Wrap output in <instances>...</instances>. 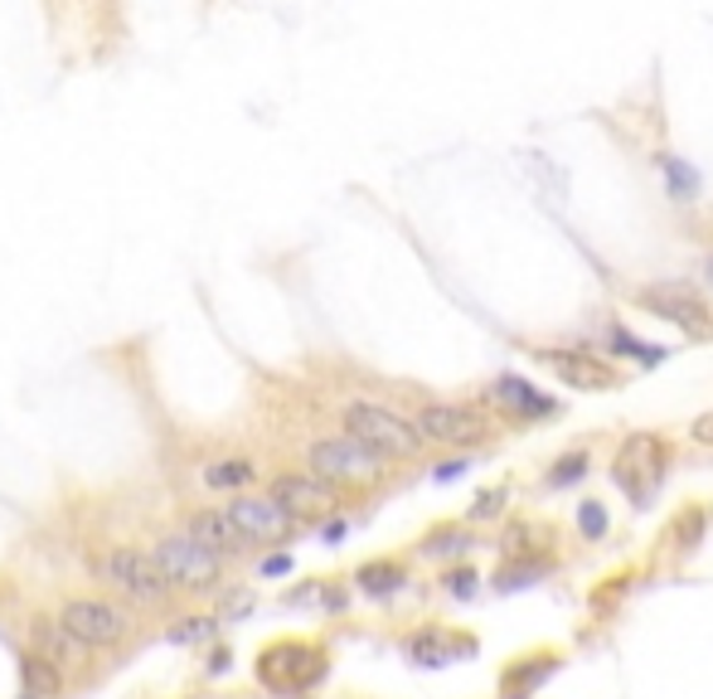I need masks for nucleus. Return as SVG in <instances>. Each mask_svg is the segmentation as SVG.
Instances as JSON below:
<instances>
[{"label": "nucleus", "mask_w": 713, "mask_h": 699, "mask_svg": "<svg viewBox=\"0 0 713 699\" xmlns=\"http://www.w3.org/2000/svg\"><path fill=\"white\" fill-rule=\"evenodd\" d=\"M88 568H92V578L108 582L112 592H122V598H132V602H146V608H160V602L175 592L166 568L156 564V554L132 550V544H116V550L92 554Z\"/></svg>", "instance_id": "f257e3e1"}, {"label": "nucleus", "mask_w": 713, "mask_h": 699, "mask_svg": "<svg viewBox=\"0 0 713 699\" xmlns=\"http://www.w3.org/2000/svg\"><path fill=\"white\" fill-rule=\"evenodd\" d=\"M345 433L349 437H359L365 447H374L383 462H408V457H417L423 452V428L417 423H408V418H399L393 408H383V403H369V399H355V403H345Z\"/></svg>", "instance_id": "f03ea898"}, {"label": "nucleus", "mask_w": 713, "mask_h": 699, "mask_svg": "<svg viewBox=\"0 0 713 699\" xmlns=\"http://www.w3.org/2000/svg\"><path fill=\"white\" fill-rule=\"evenodd\" d=\"M665 466H670V442H665L660 433H631L622 447H616L612 481L622 486L636 506H646V500L660 491Z\"/></svg>", "instance_id": "7ed1b4c3"}, {"label": "nucleus", "mask_w": 713, "mask_h": 699, "mask_svg": "<svg viewBox=\"0 0 713 699\" xmlns=\"http://www.w3.org/2000/svg\"><path fill=\"white\" fill-rule=\"evenodd\" d=\"M307 466L315 476H325L331 486H374L383 476V457L374 447H365L359 437H315L307 452Z\"/></svg>", "instance_id": "20e7f679"}, {"label": "nucleus", "mask_w": 713, "mask_h": 699, "mask_svg": "<svg viewBox=\"0 0 713 699\" xmlns=\"http://www.w3.org/2000/svg\"><path fill=\"white\" fill-rule=\"evenodd\" d=\"M151 554L166 568L170 588H180V592H209L219 582V574H224V554H214L194 534H166Z\"/></svg>", "instance_id": "39448f33"}, {"label": "nucleus", "mask_w": 713, "mask_h": 699, "mask_svg": "<svg viewBox=\"0 0 713 699\" xmlns=\"http://www.w3.org/2000/svg\"><path fill=\"white\" fill-rule=\"evenodd\" d=\"M257 680L282 695L311 690L315 680H325V651L311 646V641H277L257 656Z\"/></svg>", "instance_id": "423d86ee"}, {"label": "nucleus", "mask_w": 713, "mask_h": 699, "mask_svg": "<svg viewBox=\"0 0 713 699\" xmlns=\"http://www.w3.org/2000/svg\"><path fill=\"white\" fill-rule=\"evenodd\" d=\"M640 307L650 311V317L670 321L675 331H684L689 341H713V311L704 307V297L699 291H689L680 282H656L640 291Z\"/></svg>", "instance_id": "0eeeda50"}, {"label": "nucleus", "mask_w": 713, "mask_h": 699, "mask_svg": "<svg viewBox=\"0 0 713 699\" xmlns=\"http://www.w3.org/2000/svg\"><path fill=\"white\" fill-rule=\"evenodd\" d=\"M58 622L68 626V636H78L83 646H116L132 632V617L116 602H102V598H68L58 608Z\"/></svg>", "instance_id": "6e6552de"}, {"label": "nucleus", "mask_w": 713, "mask_h": 699, "mask_svg": "<svg viewBox=\"0 0 713 699\" xmlns=\"http://www.w3.org/2000/svg\"><path fill=\"white\" fill-rule=\"evenodd\" d=\"M539 365L554 379H564L568 389H578V393H612V389H622V369L606 365V359L592 355V350H539Z\"/></svg>", "instance_id": "1a4fd4ad"}, {"label": "nucleus", "mask_w": 713, "mask_h": 699, "mask_svg": "<svg viewBox=\"0 0 713 699\" xmlns=\"http://www.w3.org/2000/svg\"><path fill=\"white\" fill-rule=\"evenodd\" d=\"M224 510L238 520V530L248 534L253 544H277V540H287V534L297 530V515H291L272 491L267 496H233Z\"/></svg>", "instance_id": "9d476101"}, {"label": "nucleus", "mask_w": 713, "mask_h": 699, "mask_svg": "<svg viewBox=\"0 0 713 699\" xmlns=\"http://www.w3.org/2000/svg\"><path fill=\"white\" fill-rule=\"evenodd\" d=\"M417 428L427 442H442V447H476L486 437V418L471 413L466 403H427L417 413Z\"/></svg>", "instance_id": "9b49d317"}, {"label": "nucleus", "mask_w": 713, "mask_h": 699, "mask_svg": "<svg viewBox=\"0 0 713 699\" xmlns=\"http://www.w3.org/2000/svg\"><path fill=\"white\" fill-rule=\"evenodd\" d=\"M272 496L282 500L297 520H315V515H331L341 500H335V486L315 471H287L272 481Z\"/></svg>", "instance_id": "f8f14e48"}, {"label": "nucleus", "mask_w": 713, "mask_h": 699, "mask_svg": "<svg viewBox=\"0 0 713 699\" xmlns=\"http://www.w3.org/2000/svg\"><path fill=\"white\" fill-rule=\"evenodd\" d=\"M190 534L200 544H209L214 554H224V558H238V554H248V534L238 530V520L229 515V510H200V515H190Z\"/></svg>", "instance_id": "ddd939ff"}, {"label": "nucleus", "mask_w": 713, "mask_h": 699, "mask_svg": "<svg viewBox=\"0 0 713 699\" xmlns=\"http://www.w3.org/2000/svg\"><path fill=\"white\" fill-rule=\"evenodd\" d=\"M471 651H476L471 636H452V632H437V626H427V632L408 636V656H413L417 666H447V661L471 656Z\"/></svg>", "instance_id": "4468645a"}, {"label": "nucleus", "mask_w": 713, "mask_h": 699, "mask_svg": "<svg viewBox=\"0 0 713 699\" xmlns=\"http://www.w3.org/2000/svg\"><path fill=\"white\" fill-rule=\"evenodd\" d=\"M558 661H564V656H554V651H539V656L514 661V666L500 675V695H505V699H530L548 680V675L558 670Z\"/></svg>", "instance_id": "2eb2a0df"}, {"label": "nucleus", "mask_w": 713, "mask_h": 699, "mask_svg": "<svg viewBox=\"0 0 713 699\" xmlns=\"http://www.w3.org/2000/svg\"><path fill=\"white\" fill-rule=\"evenodd\" d=\"M490 399H495L500 408H510L514 418H544V413H554V399H544V393H534V384L530 379H495L490 384Z\"/></svg>", "instance_id": "dca6fc26"}, {"label": "nucleus", "mask_w": 713, "mask_h": 699, "mask_svg": "<svg viewBox=\"0 0 713 699\" xmlns=\"http://www.w3.org/2000/svg\"><path fill=\"white\" fill-rule=\"evenodd\" d=\"M20 680H25V690L34 699H54L58 690H64V666L49 661L44 651H30V656L20 661Z\"/></svg>", "instance_id": "f3484780"}, {"label": "nucleus", "mask_w": 713, "mask_h": 699, "mask_svg": "<svg viewBox=\"0 0 713 699\" xmlns=\"http://www.w3.org/2000/svg\"><path fill=\"white\" fill-rule=\"evenodd\" d=\"M359 592H369V598H389V592H399L408 582V568L399 564V558H374V564H365L355 574Z\"/></svg>", "instance_id": "a211bd4d"}, {"label": "nucleus", "mask_w": 713, "mask_h": 699, "mask_svg": "<svg viewBox=\"0 0 713 699\" xmlns=\"http://www.w3.org/2000/svg\"><path fill=\"white\" fill-rule=\"evenodd\" d=\"M204 481L214 486V491H238V486H253V481H257V466L243 462V457L214 462V466H204Z\"/></svg>", "instance_id": "6ab92c4d"}, {"label": "nucleus", "mask_w": 713, "mask_h": 699, "mask_svg": "<svg viewBox=\"0 0 713 699\" xmlns=\"http://www.w3.org/2000/svg\"><path fill=\"white\" fill-rule=\"evenodd\" d=\"M704 530H709V506H689L684 515L675 520L670 530H665V540H670L680 554H689V550L699 544V534H704Z\"/></svg>", "instance_id": "aec40b11"}, {"label": "nucleus", "mask_w": 713, "mask_h": 699, "mask_svg": "<svg viewBox=\"0 0 713 699\" xmlns=\"http://www.w3.org/2000/svg\"><path fill=\"white\" fill-rule=\"evenodd\" d=\"M40 641H44V656L58 661V666L78 661V646H83L78 636H68V626L58 622V617H54V622H44V617H40Z\"/></svg>", "instance_id": "412c9836"}, {"label": "nucleus", "mask_w": 713, "mask_h": 699, "mask_svg": "<svg viewBox=\"0 0 713 699\" xmlns=\"http://www.w3.org/2000/svg\"><path fill=\"white\" fill-rule=\"evenodd\" d=\"M471 544L476 540L461 530V524H442V530H432L427 540H423V554H432V558H461Z\"/></svg>", "instance_id": "4be33fe9"}, {"label": "nucleus", "mask_w": 713, "mask_h": 699, "mask_svg": "<svg viewBox=\"0 0 713 699\" xmlns=\"http://www.w3.org/2000/svg\"><path fill=\"white\" fill-rule=\"evenodd\" d=\"M548 574V554H539V558H520V564H505L500 568V588H530V578H544Z\"/></svg>", "instance_id": "5701e85b"}, {"label": "nucleus", "mask_w": 713, "mask_h": 699, "mask_svg": "<svg viewBox=\"0 0 713 699\" xmlns=\"http://www.w3.org/2000/svg\"><path fill=\"white\" fill-rule=\"evenodd\" d=\"M214 632H219L214 617H185L180 626H170V641L175 646H200V641H209Z\"/></svg>", "instance_id": "b1692460"}, {"label": "nucleus", "mask_w": 713, "mask_h": 699, "mask_svg": "<svg viewBox=\"0 0 713 699\" xmlns=\"http://www.w3.org/2000/svg\"><path fill=\"white\" fill-rule=\"evenodd\" d=\"M582 476H588V452H568V457L554 462V471H548L544 481L558 491V486H572V481H582Z\"/></svg>", "instance_id": "393cba45"}, {"label": "nucleus", "mask_w": 713, "mask_h": 699, "mask_svg": "<svg viewBox=\"0 0 713 699\" xmlns=\"http://www.w3.org/2000/svg\"><path fill=\"white\" fill-rule=\"evenodd\" d=\"M665 180H670V190H675V200H694L699 195V175L684 166V160H665Z\"/></svg>", "instance_id": "a878e982"}, {"label": "nucleus", "mask_w": 713, "mask_h": 699, "mask_svg": "<svg viewBox=\"0 0 713 699\" xmlns=\"http://www.w3.org/2000/svg\"><path fill=\"white\" fill-rule=\"evenodd\" d=\"M612 345H616V355L646 359V365H656V359H665V350H660V345H646V341H636V335H626L622 325H616V331H612Z\"/></svg>", "instance_id": "bb28decb"}, {"label": "nucleus", "mask_w": 713, "mask_h": 699, "mask_svg": "<svg viewBox=\"0 0 713 699\" xmlns=\"http://www.w3.org/2000/svg\"><path fill=\"white\" fill-rule=\"evenodd\" d=\"M578 530L588 534V540H602V534H606V510H602V500H582V506H578Z\"/></svg>", "instance_id": "cd10ccee"}, {"label": "nucleus", "mask_w": 713, "mask_h": 699, "mask_svg": "<svg viewBox=\"0 0 713 699\" xmlns=\"http://www.w3.org/2000/svg\"><path fill=\"white\" fill-rule=\"evenodd\" d=\"M476 582H481V578H476V568H452V574H447V592H452V598H476Z\"/></svg>", "instance_id": "c85d7f7f"}, {"label": "nucleus", "mask_w": 713, "mask_h": 699, "mask_svg": "<svg viewBox=\"0 0 713 699\" xmlns=\"http://www.w3.org/2000/svg\"><path fill=\"white\" fill-rule=\"evenodd\" d=\"M500 500H505V486H490V491H481V496H476V506H471V520L500 515Z\"/></svg>", "instance_id": "c756f323"}, {"label": "nucleus", "mask_w": 713, "mask_h": 699, "mask_svg": "<svg viewBox=\"0 0 713 699\" xmlns=\"http://www.w3.org/2000/svg\"><path fill=\"white\" fill-rule=\"evenodd\" d=\"M287 568H291V558H287V554H272V558H263V574H267V578H282Z\"/></svg>", "instance_id": "7c9ffc66"}, {"label": "nucleus", "mask_w": 713, "mask_h": 699, "mask_svg": "<svg viewBox=\"0 0 713 699\" xmlns=\"http://www.w3.org/2000/svg\"><path fill=\"white\" fill-rule=\"evenodd\" d=\"M689 433H694V442H709V447H713V413L694 418V428H689Z\"/></svg>", "instance_id": "2f4dec72"}, {"label": "nucleus", "mask_w": 713, "mask_h": 699, "mask_svg": "<svg viewBox=\"0 0 713 699\" xmlns=\"http://www.w3.org/2000/svg\"><path fill=\"white\" fill-rule=\"evenodd\" d=\"M461 471H466V462H442V466H437V471H432V476H437V481H457Z\"/></svg>", "instance_id": "473e14b6"}, {"label": "nucleus", "mask_w": 713, "mask_h": 699, "mask_svg": "<svg viewBox=\"0 0 713 699\" xmlns=\"http://www.w3.org/2000/svg\"><path fill=\"white\" fill-rule=\"evenodd\" d=\"M704 282L713 287V253H709V258H704Z\"/></svg>", "instance_id": "72a5a7b5"}, {"label": "nucleus", "mask_w": 713, "mask_h": 699, "mask_svg": "<svg viewBox=\"0 0 713 699\" xmlns=\"http://www.w3.org/2000/svg\"><path fill=\"white\" fill-rule=\"evenodd\" d=\"M30 699H34V695H30Z\"/></svg>", "instance_id": "f704fd0d"}]
</instances>
